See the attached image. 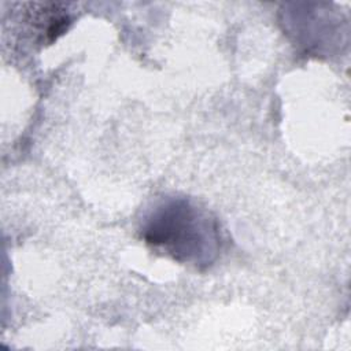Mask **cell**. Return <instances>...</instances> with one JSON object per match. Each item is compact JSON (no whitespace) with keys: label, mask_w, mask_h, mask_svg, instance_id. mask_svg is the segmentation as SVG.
I'll return each mask as SVG.
<instances>
[{"label":"cell","mask_w":351,"mask_h":351,"mask_svg":"<svg viewBox=\"0 0 351 351\" xmlns=\"http://www.w3.org/2000/svg\"><path fill=\"white\" fill-rule=\"evenodd\" d=\"M143 237L148 245L174 261L195 266L210 265L221 241L217 221L184 197L158 204L147 217Z\"/></svg>","instance_id":"6da1fadb"}]
</instances>
